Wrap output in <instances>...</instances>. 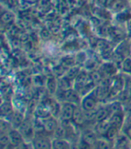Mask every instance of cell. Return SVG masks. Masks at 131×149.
<instances>
[{"instance_id":"obj_1","label":"cell","mask_w":131,"mask_h":149,"mask_svg":"<svg viewBox=\"0 0 131 149\" xmlns=\"http://www.w3.org/2000/svg\"><path fill=\"white\" fill-rule=\"evenodd\" d=\"M17 129L19 130V132L23 136L24 142H28V141L32 142L36 134V130H34L33 125L29 119H24V121Z\"/></svg>"},{"instance_id":"obj_2","label":"cell","mask_w":131,"mask_h":149,"mask_svg":"<svg viewBox=\"0 0 131 149\" xmlns=\"http://www.w3.org/2000/svg\"><path fill=\"white\" fill-rule=\"evenodd\" d=\"M75 109H76L75 105L65 101L62 105H61V109H60L59 118L61 119V121L64 122L66 124L72 121Z\"/></svg>"},{"instance_id":"obj_3","label":"cell","mask_w":131,"mask_h":149,"mask_svg":"<svg viewBox=\"0 0 131 149\" xmlns=\"http://www.w3.org/2000/svg\"><path fill=\"white\" fill-rule=\"evenodd\" d=\"M33 149H51L52 148V141L44 136L42 133L35 134V136L32 141Z\"/></svg>"},{"instance_id":"obj_4","label":"cell","mask_w":131,"mask_h":149,"mask_svg":"<svg viewBox=\"0 0 131 149\" xmlns=\"http://www.w3.org/2000/svg\"><path fill=\"white\" fill-rule=\"evenodd\" d=\"M97 105H98V99L93 93L86 96V97H84L80 103V107L85 112H93L97 109Z\"/></svg>"},{"instance_id":"obj_5","label":"cell","mask_w":131,"mask_h":149,"mask_svg":"<svg viewBox=\"0 0 131 149\" xmlns=\"http://www.w3.org/2000/svg\"><path fill=\"white\" fill-rule=\"evenodd\" d=\"M8 137H9L10 145L14 147H18L24 142L23 136L21 135V133L17 128H14V129L12 128L8 132Z\"/></svg>"},{"instance_id":"obj_6","label":"cell","mask_w":131,"mask_h":149,"mask_svg":"<svg viewBox=\"0 0 131 149\" xmlns=\"http://www.w3.org/2000/svg\"><path fill=\"white\" fill-rule=\"evenodd\" d=\"M42 122V127L44 131H46L48 133H55V131L58 126V123L55 117L48 116L46 118H43Z\"/></svg>"},{"instance_id":"obj_7","label":"cell","mask_w":131,"mask_h":149,"mask_svg":"<svg viewBox=\"0 0 131 149\" xmlns=\"http://www.w3.org/2000/svg\"><path fill=\"white\" fill-rule=\"evenodd\" d=\"M87 120L86 113L81 107H76L74 116H73V123L77 126H83Z\"/></svg>"},{"instance_id":"obj_8","label":"cell","mask_w":131,"mask_h":149,"mask_svg":"<svg viewBox=\"0 0 131 149\" xmlns=\"http://www.w3.org/2000/svg\"><path fill=\"white\" fill-rule=\"evenodd\" d=\"M80 138H82L83 140H84L85 142H87L93 146H94L96 141L98 140L97 133H96L95 131H92L90 129H87V130L84 131Z\"/></svg>"},{"instance_id":"obj_9","label":"cell","mask_w":131,"mask_h":149,"mask_svg":"<svg viewBox=\"0 0 131 149\" xmlns=\"http://www.w3.org/2000/svg\"><path fill=\"white\" fill-rule=\"evenodd\" d=\"M72 144L65 138H55L52 140L51 149H71Z\"/></svg>"},{"instance_id":"obj_10","label":"cell","mask_w":131,"mask_h":149,"mask_svg":"<svg viewBox=\"0 0 131 149\" xmlns=\"http://www.w3.org/2000/svg\"><path fill=\"white\" fill-rule=\"evenodd\" d=\"M64 100L66 102H69V103H72L74 105H76L77 104H80L81 101H80V99H79V96L78 94L72 91V90H67L65 91V94H64Z\"/></svg>"},{"instance_id":"obj_11","label":"cell","mask_w":131,"mask_h":149,"mask_svg":"<svg viewBox=\"0 0 131 149\" xmlns=\"http://www.w3.org/2000/svg\"><path fill=\"white\" fill-rule=\"evenodd\" d=\"M110 127V124L109 122V119L105 121H102V122H97V124H96V127H95V132L102 136H105Z\"/></svg>"},{"instance_id":"obj_12","label":"cell","mask_w":131,"mask_h":149,"mask_svg":"<svg viewBox=\"0 0 131 149\" xmlns=\"http://www.w3.org/2000/svg\"><path fill=\"white\" fill-rule=\"evenodd\" d=\"M114 145H112V142L105 137L98 138L94 145L95 149H113Z\"/></svg>"},{"instance_id":"obj_13","label":"cell","mask_w":131,"mask_h":149,"mask_svg":"<svg viewBox=\"0 0 131 149\" xmlns=\"http://www.w3.org/2000/svg\"><path fill=\"white\" fill-rule=\"evenodd\" d=\"M24 117L23 115L19 112V111H15L13 113V115L11 116V124L14 128H18L21 124L24 121Z\"/></svg>"},{"instance_id":"obj_14","label":"cell","mask_w":131,"mask_h":149,"mask_svg":"<svg viewBox=\"0 0 131 149\" xmlns=\"http://www.w3.org/2000/svg\"><path fill=\"white\" fill-rule=\"evenodd\" d=\"M110 117V109H99L95 112V120L96 122H102L109 119Z\"/></svg>"},{"instance_id":"obj_15","label":"cell","mask_w":131,"mask_h":149,"mask_svg":"<svg viewBox=\"0 0 131 149\" xmlns=\"http://www.w3.org/2000/svg\"><path fill=\"white\" fill-rule=\"evenodd\" d=\"M1 111H2V115L3 116H7V115H13V109H12V106L9 103H4L1 106Z\"/></svg>"},{"instance_id":"obj_16","label":"cell","mask_w":131,"mask_h":149,"mask_svg":"<svg viewBox=\"0 0 131 149\" xmlns=\"http://www.w3.org/2000/svg\"><path fill=\"white\" fill-rule=\"evenodd\" d=\"M12 124L9 122L5 121L4 119L1 120V123H0V129H1V133H8L9 131L12 129Z\"/></svg>"},{"instance_id":"obj_17","label":"cell","mask_w":131,"mask_h":149,"mask_svg":"<svg viewBox=\"0 0 131 149\" xmlns=\"http://www.w3.org/2000/svg\"><path fill=\"white\" fill-rule=\"evenodd\" d=\"M126 136H128V138L131 141V125L127 128L126 130Z\"/></svg>"},{"instance_id":"obj_18","label":"cell","mask_w":131,"mask_h":149,"mask_svg":"<svg viewBox=\"0 0 131 149\" xmlns=\"http://www.w3.org/2000/svg\"><path fill=\"white\" fill-rule=\"evenodd\" d=\"M57 107H58V104H55V106L53 108H57ZM53 110H57V109H51V112H53Z\"/></svg>"}]
</instances>
